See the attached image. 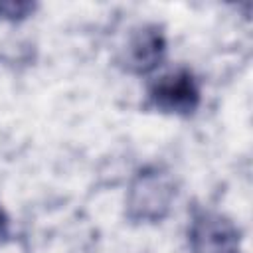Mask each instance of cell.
Instances as JSON below:
<instances>
[{"mask_svg": "<svg viewBox=\"0 0 253 253\" xmlns=\"http://www.w3.org/2000/svg\"><path fill=\"white\" fill-rule=\"evenodd\" d=\"M200 83L186 67L162 75L148 87L150 105L162 113L188 117L200 107Z\"/></svg>", "mask_w": 253, "mask_h": 253, "instance_id": "3957f363", "label": "cell"}, {"mask_svg": "<svg viewBox=\"0 0 253 253\" xmlns=\"http://www.w3.org/2000/svg\"><path fill=\"white\" fill-rule=\"evenodd\" d=\"M36 4L32 2H0V18L4 20H24L30 12H34Z\"/></svg>", "mask_w": 253, "mask_h": 253, "instance_id": "5b68a950", "label": "cell"}, {"mask_svg": "<svg viewBox=\"0 0 253 253\" xmlns=\"http://www.w3.org/2000/svg\"><path fill=\"white\" fill-rule=\"evenodd\" d=\"M164 53H166L164 32L156 24H142L130 32L121 63L128 73L146 75L160 65Z\"/></svg>", "mask_w": 253, "mask_h": 253, "instance_id": "277c9868", "label": "cell"}, {"mask_svg": "<svg viewBox=\"0 0 253 253\" xmlns=\"http://www.w3.org/2000/svg\"><path fill=\"white\" fill-rule=\"evenodd\" d=\"M10 241V217L4 211V208L0 206V245Z\"/></svg>", "mask_w": 253, "mask_h": 253, "instance_id": "8992f818", "label": "cell"}, {"mask_svg": "<svg viewBox=\"0 0 253 253\" xmlns=\"http://www.w3.org/2000/svg\"><path fill=\"white\" fill-rule=\"evenodd\" d=\"M192 253H241V237L235 223L211 210H196L190 221Z\"/></svg>", "mask_w": 253, "mask_h": 253, "instance_id": "7a4b0ae2", "label": "cell"}, {"mask_svg": "<svg viewBox=\"0 0 253 253\" xmlns=\"http://www.w3.org/2000/svg\"><path fill=\"white\" fill-rule=\"evenodd\" d=\"M176 196V184L168 170L146 166L138 170L126 194V217L134 223H154L166 217Z\"/></svg>", "mask_w": 253, "mask_h": 253, "instance_id": "6da1fadb", "label": "cell"}]
</instances>
